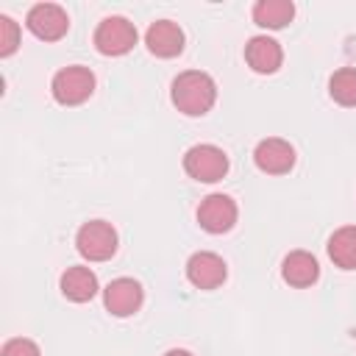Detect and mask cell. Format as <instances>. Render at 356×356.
<instances>
[{
  "label": "cell",
  "mask_w": 356,
  "mask_h": 356,
  "mask_svg": "<svg viewBox=\"0 0 356 356\" xmlns=\"http://www.w3.org/2000/svg\"><path fill=\"white\" fill-rule=\"evenodd\" d=\"M170 97L181 114L203 117L206 111H211V106L217 100V83L209 72L186 70V72L175 75V81L170 86Z\"/></svg>",
  "instance_id": "1"
},
{
  "label": "cell",
  "mask_w": 356,
  "mask_h": 356,
  "mask_svg": "<svg viewBox=\"0 0 356 356\" xmlns=\"http://www.w3.org/2000/svg\"><path fill=\"white\" fill-rule=\"evenodd\" d=\"M50 92H53L56 103H61V106H81L95 92V75L89 67H81V64L64 67L53 75Z\"/></svg>",
  "instance_id": "2"
},
{
  "label": "cell",
  "mask_w": 356,
  "mask_h": 356,
  "mask_svg": "<svg viewBox=\"0 0 356 356\" xmlns=\"http://www.w3.org/2000/svg\"><path fill=\"white\" fill-rule=\"evenodd\" d=\"M75 248L89 261H106L117 253V231L106 220H89L78 228Z\"/></svg>",
  "instance_id": "3"
},
{
  "label": "cell",
  "mask_w": 356,
  "mask_h": 356,
  "mask_svg": "<svg viewBox=\"0 0 356 356\" xmlns=\"http://www.w3.org/2000/svg\"><path fill=\"white\" fill-rule=\"evenodd\" d=\"M184 170L195 181L214 184L228 172V156L217 145H192L184 153Z\"/></svg>",
  "instance_id": "4"
},
{
  "label": "cell",
  "mask_w": 356,
  "mask_h": 356,
  "mask_svg": "<svg viewBox=\"0 0 356 356\" xmlns=\"http://www.w3.org/2000/svg\"><path fill=\"white\" fill-rule=\"evenodd\" d=\"M136 44V28L125 17H106L95 28V47L103 56H125Z\"/></svg>",
  "instance_id": "5"
},
{
  "label": "cell",
  "mask_w": 356,
  "mask_h": 356,
  "mask_svg": "<svg viewBox=\"0 0 356 356\" xmlns=\"http://www.w3.org/2000/svg\"><path fill=\"white\" fill-rule=\"evenodd\" d=\"M236 217H239V209H236L234 197L220 195V192L206 195L200 200V206H197V222L209 234H225V231H231L236 225Z\"/></svg>",
  "instance_id": "6"
},
{
  "label": "cell",
  "mask_w": 356,
  "mask_h": 356,
  "mask_svg": "<svg viewBox=\"0 0 356 356\" xmlns=\"http://www.w3.org/2000/svg\"><path fill=\"white\" fill-rule=\"evenodd\" d=\"M25 25L36 39L56 42L70 31V17L56 3H36V6H31L28 17H25Z\"/></svg>",
  "instance_id": "7"
},
{
  "label": "cell",
  "mask_w": 356,
  "mask_h": 356,
  "mask_svg": "<svg viewBox=\"0 0 356 356\" xmlns=\"http://www.w3.org/2000/svg\"><path fill=\"white\" fill-rule=\"evenodd\" d=\"M253 161L267 175H284L295 167V147L281 136H267L256 145Z\"/></svg>",
  "instance_id": "8"
},
{
  "label": "cell",
  "mask_w": 356,
  "mask_h": 356,
  "mask_svg": "<svg viewBox=\"0 0 356 356\" xmlns=\"http://www.w3.org/2000/svg\"><path fill=\"white\" fill-rule=\"evenodd\" d=\"M225 275H228V270H225L222 256H217L211 250H197L186 261V278L197 289H217L225 281Z\"/></svg>",
  "instance_id": "9"
},
{
  "label": "cell",
  "mask_w": 356,
  "mask_h": 356,
  "mask_svg": "<svg viewBox=\"0 0 356 356\" xmlns=\"http://www.w3.org/2000/svg\"><path fill=\"white\" fill-rule=\"evenodd\" d=\"M145 300V292L139 286V281L134 278H114L106 289H103V303L114 317H131L139 312Z\"/></svg>",
  "instance_id": "10"
},
{
  "label": "cell",
  "mask_w": 356,
  "mask_h": 356,
  "mask_svg": "<svg viewBox=\"0 0 356 356\" xmlns=\"http://www.w3.org/2000/svg\"><path fill=\"white\" fill-rule=\"evenodd\" d=\"M145 44L159 58H175L184 50V31L172 19H156L145 33Z\"/></svg>",
  "instance_id": "11"
},
{
  "label": "cell",
  "mask_w": 356,
  "mask_h": 356,
  "mask_svg": "<svg viewBox=\"0 0 356 356\" xmlns=\"http://www.w3.org/2000/svg\"><path fill=\"white\" fill-rule=\"evenodd\" d=\"M245 61L250 64L253 72L259 75H273L281 61H284V50L273 36H253L245 44Z\"/></svg>",
  "instance_id": "12"
},
{
  "label": "cell",
  "mask_w": 356,
  "mask_h": 356,
  "mask_svg": "<svg viewBox=\"0 0 356 356\" xmlns=\"http://www.w3.org/2000/svg\"><path fill=\"white\" fill-rule=\"evenodd\" d=\"M281 278L289 286H312L320 278V264L309 250H292L281 261Z\"/></svg>",
  "instance_id": "13"
},
{
  "label": "cell",
  "mask_w": 356,
  "mask_h": 356,
  "mask_svg": "<svg viewBox=\"0 0 356 356\" xmlns=\"http://www.w3.org/2000/svg\"><path fill=\"white\" fill-rule=\"evenodd\" d=\"M61 295L72 303H86L97 295V275L83 267V264H75V267H67L61 273Z\"/></svg>",
  "instance_id": "14"
},
{
  "label": "cell",
  "mask_w": 356,
  "mask_h": 356,
  "mask_svg": "<svg viewBox=\"0 0 356 356\" xmlns=\"http://www.w3.org/2000/svg\"><path fill=\"white\" fill-rule=\"evenodd\" d=\"M328 256L342 270H356V225H342L328 239Z\"/></svg>",
  "instance_id": "15"
},
{
  "label": "cell",
  "mask_w": 356,
  "mask_h": 356,
  "mask_svg": "<svg viewBox=\"0 0 356 356\" xmlns=\"http://www.w3.org/2000/svg\"><path fill=\"white\" fill-rule=\"evenodd\" d=\"M295 17V6L289 0H259L253 6V22L261 28H284L286 22H292Z\"/></svg>",
  "instance_id": "16"
},
{
  "label": "cell",
  "mask_w": 356,
  "mask_h": 356,
  "mask_svg": "<svg viewBox=\"0 0 356 356\" xmlns=\"http://www.w3.org/2000/svg\"><path fill=\"white\" fill-rule=\"evenodd\" d=\"M328 95L339 106H356V67H342L328 81Z\"/></svg>",
  "instance_id": "17"
},
{
  "label": "cell",
  "mask_w": 356,
  "mask_h": 356,
  "mask_svg": "<svg viewBox=\"0 0 356 356\" xmlns=\"http://www.w3.org/2000/svg\"><path fill=\"white\" fill-rule=\"evenodd\" d=\"M19 44V25L8 17V14H0V56H11Z\"/></svg>",
  "instance_id": "18"
},
{
  "label": "cell",
  "mask_w": 356,
  "mask_h": 356,
  "mask_svg": "<svg viewBox=\"0 0 356 356\" xmlns=\"http://www.w3.org/2000/svg\"><path fill=\"white\" fill-rule=\"evenodd\" d=\"M0 356H42V350H39V345H36L33 339L14 337V339H8V342L3 345Z\"/></svg>",
  "instance_id": "19"
},
{
  "label": "cell",
  "mask_w": 356,
  "mask_h": 356,
  "mask_svg": "<svg viewBox=\"0 0 356 356\" xmlns=\"http://www.w3.org/2000/svg\"><path fill=\"white\" fill-rule=\"evenodd\" d=\"M164 356H192L189 350H184V348H172V350H167Z\"/></svg>",
  "instance_id": "20"
}]
</instances>
